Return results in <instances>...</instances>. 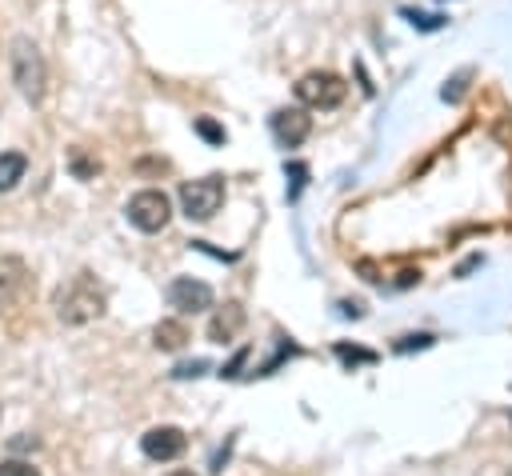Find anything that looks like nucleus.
<instances>
[{"label": "nucleus", "instance_id": "1", "mask_svg": "<svg viewBox=\"0 0 512 476\" xmlns=\"http://www.w3.org/2000/svg\"><path fill=\"white\" fill-rule=\"evenodd\" d=\"M52 304H56V316L64 324H88V320H96L104 312V288L92 276L80 272V276H72L68 284L56 288Z\"/></svg>", "mask_w": 512, "mask_h": 476}, {"label": "nucleus", "instance_id": "2", "mask_svg": "<svg viewBox=\"0 0 512 476\" xmlns=\"http://www.w3.org/2000/svg\"><path fill=\"white\" fill-rule=\"evenodd\" d=\"M12 80H16V88L28 100H40L44 96V56H40V48L28 36H16L12 40Z\"/></svg>", "mask_w": 512, "mask_h": 476}, {"label": "nucleus", "instance_id": "3", "mask_svg": "<svg viewBox=\"0 0 512 476\" xmlns=\"http://www.w3.org/2000/svg\"><path fill=\"white\" fill-rule=\"evenodd\" d=\"M224 204V180L220 176H200L180 184V208L188 220H212Z\"/></svg>", "mask_w": 512, "mask_h": 476}, {"label": "nucleus", "instance_id": "4", "mask_svg": "<svg viewBox=\"0 0 512 476\" xmlns=\"http://www.w3.org/2000/svg\"><path fill=\"white\" fill-rule=\"evenodd\" d=\"M348 96V84L336 72H308L296 80V100L304 108H336Z\"/></svg>", "mask_w": 512, "mask_h": 476}, {"label": "nucleus", "instance_id": "5", "mask_svg": "<svg viewBox=\"0 0 512 476\" xmlns=\"http://www.w3.org/2000/svg\"><path fill=\"white\" fill-rule=\"evenodd\" d=\"M128 220H132V228H140V232H160L164 224H168V216H172V204H168V196L160 192V188H144V192H136L132 200H128Z\"/></svg>", "mask_w": 512, "mask_h": 476}, {"label": "nucleus", "instance_id": "6", "mask_svg": "<svg viewBox=\"0 0 512 476\" xmlns=\"http://www.w3.org/2000/svg\"><path fill=\"white\" fill-rule=\"evenodd\" d=\"M168 304L196 316V312L212 308V288H208L204 280H196V276H176V280L168 284Z\"/></svg>", "mask_w": 512, "mask_h": 476}, {"label": "nucleus", "instance_id": "7", "mask_svg": "<svg viewBox=\"0 0 512 476\" xmlns=\"http://www.w3.org/2000/svg\"><path fill=\"white\" fill-rule=\"evenodd\" d=\"M140 448H144L148 460H176V456H184L188 436L180 428H172V424H160V428H148L140 436Z\"/></svg>", "mask_w": 512, "mask_h": 476}, {"label": "nucleus", "instance_id": "8", "mask_svg": "<svg viewBox=\"0 0 512 476\" xmlns=\"http://www.w3.org/2000/svg\"><path fill=\"white\" fill-rule=\"evenodd\" d=\"M308 132H312V120H308L304 108H280V112H272V136H276L284 148L304 144Z\"/></svg>", "mask_w": 512, "mask_h": 476}, {"label": "nucleus", "instance_id": "9", "mask_svg": "<svg viewBox=\"0 0 512 476\" xmlns=\"http://www.w3.org/2000/svg\"><path fill=\"white\" fill-rule=\"evenodd\" d=\"M244 328V308L236 304V300H228L212 320H208V340H216V344H228V340H236V332Z\"/></svg>", "mask_w": 512, "mask_h": 476}, {"label": "nucleus", "instance_id": "10", "mask_svg": "<svg viewBox=\"0 0 512 476\" xmlns=\"http://www.w3.org/2000/svg\"><path fill=\"white\" fill-rule=\"evenodd\" d=\"M24 288H28V268H24L16 256H4V260H0V304L16 300Z\"/></svg>", "mask_w": 512, "mask_h": 476}, {"label": "nucleus", "instance_id": "11", "mask_svg": "<svg viewBox=\"0 0 512 476\" xmlns=\"http://www.w3.org/2000/svg\"><path fill=\"white\" fill-rule=\"evenodd\" d=\"M184 340H188V328H184L180 320H160V324L152 328V344H156L160 352H180Z\"/></svg>", "mask_w": 512, "mask_h": 476}, {"label": "nucleus", "instance_id": "12", "mask_svg": "<svg viewBox=\"0 0 512 476\" xmlns=\"http://www.w3.org/2000/svg\"><path fill=\"white\" fill-rule=\"evenodd\" d=\"M24 168H28V160L20 152H0V192L16 188V180L24 176Z\"/></svg>", "mask_w": 512, "mask_h": 476}, {"label": "nucleus", "instance_id": "13", "mask_svg": "<svg viewBox=\"0 0 512 476\" xmlns=\"http://www.w3.org/2000/svg\"><path fill=\"white\" fill-rule=\"evenodd\" d=\"M336 356H340L344 364H372V360H376L372 352H364V348H348V344H336Z\"/></svg>", "mask_w": 512, "mask_h": 476}, {"label": "nucleus", "instance_id": "14", "mask_svg": "<svg viewBox=\"0 0 512 476\" xmlns=\"http://www.w3.org/2000/svg\"><path fill=\"white\" fill-rule=\"evenodd\" d=\"M404 16L412 20V28H424V32H432V28L444 24V16H428V12H412V8H404Z\"/></svg>", "mask_w": 512, "mask_h": 476}, {"label": "nucleus", "instance_id": "15", "mask_svg": "<svg viewBox=\"0 0 512 476\" xmlns=\"http://www.w3.org/2000/svg\"><path fill=\"white\" fill-rule=\"evenodd\" d=\"M0 476H40L32 464H24V460H4L0 464Z\"/></svg>", "mask_w": 512, "mask_h": 476}, {"label": "nucleus", "instance_id": "16", "mask_svg": "<svg viewBox=\"0 0 512 476\" xmlns=\"http://www.w3.org/2000/svg\"><path fill=\"white\" fill-rule=\"evenodd\" d=\"M196 132H200L204 140H212V144H224V128H216V124H212V120H204V116L196 120Z\"/></svg>", "mask_w": 512, "mask_h": 476}, {"label": "nucleus", "instance_id": "17", "mask_svg": "<svg viewBox=\"0 0 512 476\" xmlns=\"http://www.w3.org/2000/svg\"><path fill=\"white\" fill-rule=\"evenodd\" d=\"M432 344V336H404L400 344H396V352H408V348H428Z\"/></svg>", "mask_w": 512, "mask_h": 476}, {"label": "nucleus", "instance_id": "18", "mask_svg": "<svg viewBox=\"0 0 512 476\" xmlns=\"http://www.w3.org/2000/svg\"><path fill=\"white\" fill-rule=\"evenodd\" d=\"M204 368H208L204 360H192V364H180V368H176V376H200Z\"/></svg>", "mask_w": 512, "mask_h": 476}, {"label": "nucleus", "instance_id": "19", "mask_svg": "<svg viewBox=\"0 0 512 476\" xmlns=\"http://www.w3.org/2000/svg\"><path fill=\"white\" fill-rule=\"evenodd\" d=\"M168 476H192V472H188V468H172Z\"/></svg>", "mask_w": 512, "mask_h": 476}]
</instances>
